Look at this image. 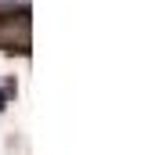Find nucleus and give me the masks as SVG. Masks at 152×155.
I'll list each match as a JSON object with an SVG mask.
<instances>
[{
    "mask_svg": "<svg viewBox=\"0 0 152 155\" xmlns=\"http://www.w3.org/2000/svg\"><path fill=\"white\" fill-rule=\"evenodd\" d=\"M33 25H29V11H4L0 15V51H29Z\"/></svg>",
    "mask_w": 152,
    "mask_h": 155,
    "instance_id": "obj_1",
    "label": "nucleus"
},
{
    "mask_svg": "<svg viewBox=\"0 0 152 155\" xmlns=\"http://www.w3.org/2000/svg\"><path fill=\"white\" fill-rule=\"evenodd\" d=\"M11 94H15V79H0V108L11 101Z\"/></svg>",
    "mask_w": 152,
    "mask_h": 155,
    "instance_id": "obj_2",
    "label": "nucleus"
}]
</instances>
